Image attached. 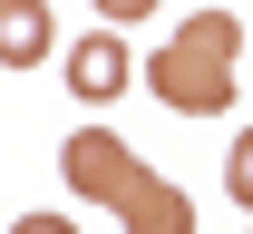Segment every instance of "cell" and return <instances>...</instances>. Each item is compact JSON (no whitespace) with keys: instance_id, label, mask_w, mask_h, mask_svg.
Masks as SVG:
<instances>
[{"instance_id":"277c9868","label":"cell","mask_w":253,"mask_h":234,"mask_svg":"<svg viewBox=\"0 0 253 234\" xmlns=\"http://www.w3.org/2000/svg\"><path fill=\"white\" fill-rule=\"evenodd\" d=\"M117 225H126V234H195V195L175 186V176H156V166H146V186L117 205Z\"/></svg>"},{"instance_id":"6da1fadb","label":"cell","mask_w":253,"mask_h":234,"mask_svg":"<svg viewBox=\"0 0 253 234\" xmlns=\"http://www.w3.org/2000/svg\"><path fill=\"white\" fill-rule=\"evenodd\" d=\"M234 59H244V20H234V10H195L185 30L146 59V88H156L175 117H224V107H234Z\"/></svg>"},{"instance_id":"7a4b0ae2","label":"cell","mask_w":253,"mask_h":234,"mask_svg":"<svg viewBox=\"0 0 253 234\" xmlns=\"http://www.w3.org/2000/svg\"><path fill=\"white\" fill-rule=\"evenodd\" d=\"M59 176H68V195H88V205H126L146 186V166H136V146H126L117 127H78L59 146Z\"/></svg>"},{"instance_id":"ba28073f","label":"cell","mask_w":253,"mask_h":234,"mask_svg":"<svg viewBox=\"0 0 253 234\" xmlns=\"http://www.w3.org/2000/svg\"><path fill=\"white\" fill-rule=\"evenodd\" d=\"M10 234H78V225H68V215H20Z\"/></svg>"},{"instance_id":"52a82bcc","label":"cell","mask_w":253,"mask_h":234,"mask_svg":"<svg viewBox=\"0 0 253 234\" xmlns=\"http://www.w3.org/2000/svg\"><path fill=\"white\" fill-rule=\"evenodd\" d=\"M146 10H156V0H97V20H107V30H126V20H146Z\"/></svg>"},{"instance_id":"5b68a950","label":"cell","mask_w":253,"mask_h":234,"mask_svg":"<svg viewBox=\"0 0 253 234\" xmlns=\"http://www.w3.org/2000/svg\"><path fill=\"white\" fill-rule=\"evenodd\" d=\"M49 49H59L49 0H0V68H39Z\"/></svg>"},{"instance_id":"8992f818","label":"cell","mask_w":253,"mask_h":234,"mask_svg":"<svg viewBox=\"0 0 253 234\" xmlns=\"http://www.w3.org/2000/svg\"><path fill=\"white\" fill-rule=\"evenodd\" d=\"M224 195H234V205L253 215V127L234 137V156H224Z\"/></svg>"},{"instance_id":"3957f363","label":"cell","mask_w":253,"mask_h":234,"mask_svg":"<svg viewBox=\"0 0 253 234\" xmlns=\"http://www.w3.org/2000/svg\"><path fill=\"white\" fill-rule=\"evenodd\" d=\"M68 98H88V107H107V98H117V88H136V78H146V68H136V59H126V39L117 30H88V39H68Z\"/></svg>"}]
</instances>
